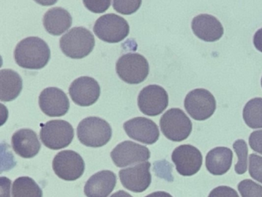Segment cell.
Here are the masks:
<instances>
[{
	"label": "cell",
	"mask_w": 262,
	"mask_h": 197,
	"mask_svg": "<svg viewBox=\"0 0 262 197\" xmlns=\"http://www.w3.org/2000/svg\"><path fill=\"white\" fill-rule=\"evenodd\" d=\"M39 104L43 113L50 117L65 115L70 107L67 94L56 87L43 89L39 95Z\"/></svg>",
	"instance_id": "9a60e30c"
},
{
	"label": "cell",
	"mask_w": 262,
	"mask_h": 197,
	"mask_svg": "<svg viewBox=\"0 0 262 197\" xmlns=\"http://www.w3.org/2000/svg\"><path fill=\"white\" fill-rule=\"evenodd\" d=\"M171 160L176 170L184 176H191L200 170L202 165V155L200 151L191 145H182L173 151Z\"/></svg>",
	"instance_id": "7c38bea8"
},
{
	"label": "cell",
	"mask_w": 262,
	"mask_h": 197,
	"mask_svg": "<svg viewBox=\"0 0 262 197\" xmlns=\"http://www.w3.org/2000/svg\"><path fill=\"white\" fill-rule=\"evenodd\" d=\"M39 136L44 146L58 150L70 146L74 138V129L65 120H50L42 126Z\"/></svg>",
	"instance_id": "8992f818"
},
{
	"label": "cell",
	"mask_w": 262,
	"mask_h": 197,
	"mask_svg": "<svg viewBox=\"0 0 262 197\" xmlns=\"http://www.w3.org/2000/svg\"><path fill=\"white\" fill-rule=\"evenodd\" d=\"M150 156L151 152L146 146L128 140L119 143L111 152L113 163L121 168L146 162Z\"/></svg>",
	"instance_id": "8fae6325"
},
{
	"label": "cell",
	"mask_w": 262,
	"mask_h": 197,
	"mask_svg": "<svg viewBox=\"0 0 262 197\" xmlns=\"http://www.w3.org/2000/svg\"><path fill=\"white\" fill-rule=\"evenodd\" d=\"M96 44L94 35L86 28L75 27L59 40L61 50L67 56L75 60L85 58L93 52Z\"/></svg>",
	"instance_id": "7a4b0ae2"
},
{
	"label": "cell",
	"mask_w": 262,
	"mask_h": 197,
	"mask_svg": "<svg viewBox=\"0 0 262 197\" xmlns=\"http://www.w3.org/2000/svg\"><path fill=\"white\" fill-rule=\"evenodd\" d=\"M160 128L163 135L168 140L182 142L191 134L192 123L182 109L172 108L161 117Z\"/></svg>",
	"instance_id": "277c9868"
},
{
	"label": "cell",
	"mask_w": 262,
	"mask_h": 197,
	"mask_svg": "<svg viewBox=\"0 0 262 197\" xmlns=\"http://www.w3.org/2000/svg\"><path fill=\"white\" fill-rule=\"evenodd\" d=\"M23 89V78L12 69L0 71V100L10 102L19 96Z\"/></svg>",
	"instance_id": "7402d4cb"
},
{
	"label": "cell",
	"mask_w": 262,
	"mask_h": 197,
	"mask_svg": "<svg viewBox=\"0 0 262 197\" xmlns=\"http://www.w3.org/2000/svg\"><path fill=\"white\" fill-rule=\"evenodd\" d=\"M110 197H133V195H130L128 192H125L123 190L118 191L117 192H115L114 194L111 195Z\"/></svg>",
	"instance_id": "e575fe53"
},
{
	"label": "cell",
	"mask_w": 262,
	"mask_h": 197,
	"mask_svg": "<svg viewBox=\"0 0 262 197\" xmlns=\"http://www.w3.org/2000/svg\"><path fill=\"white\" fill-rule=\"evenodd\" d=\"M208 197H239L237 191L229 186H222L214 188Z\"/></svg>",
	"instance_id": "f1b7e54d"
},
{
	"label": "cell",
	"mask_w": 262,
	"mask_h": 197,
	"mask_svg": "<svg viewBox=\"0 0 262 197\" xmlns=\"http://www.w3.org/2000/svg\"><path fill=\"white\" fill-rule=\"evenodd\" d=\"M253 43L256 49L262 52V28L258 29L254 34Z\"/></svg>",
	"instance_id": "d6a6232c"
},
{
	"label": "cell",
	"mask_w": 262,
	"mask_h": 197,
	"mask_svg": "<svg viewBox=\"0 0 262 197\" xmlns=\"http://www.w3.org/2000/svg\"><path fill=\"white\" fill-rule=\"evenodd\" d=\"M11 180L7 177L0 178V197H10Z\"/></svg>",
	"instance_id": "1f68e13d"
},
{
	"label": "cell",
	"mask_w": 262,
	"mask_h": 197,
	"mask_svg": "<svg viewBox=\"0 0 262 197\" xmlns=\"http://www.w3.org/2000/svg\"><path fill=\"white\" fill-rule=\"evenodd\" d=\"M184 105L190 116L197 121L208 120L216 109L214 95L205 89H195L188 92Z\"/></svg>",
	"instance_id": "ba28073f"
},
{
	"label": "cell",
	"mask_w": 262,
	"mask_h": 197,
	"mask_svg": "<svg viewBox=\"0 0 262 197\" xmlns=\"http://www.w3.org/2000/svg\"><path fill=\"white\" fill-rule=\"evenodd\" d=\"M70 95L76 105L90 106L96 103L100 96L101 89L95 78L81 76L76 78L70 86Z\"/></svg>",
	"instance_id": "5bb4252c"
},
{
	"label": "cell",
	"mask_w": 262,
	"mask_h": 197,
	"mask_svg": "<svg viewBox=\"0 0 262 197\" xmlns=\"http://www.w3.org/2000/svg\"><path fill=\"white\" fill-rule=\"evenodd\" d=\"M46 30L53 35H60L67 32L73 24V18L67 9L53 7L49 9L43 17Z\"/></svg>",
	"instance_id": "ffe728a7"
},
{
	"label": "cell",
	"mask_w": 262,
	"mask_h": 197,
	"mask_svg": "<svg viewBox=\"0 0 262 197\" xmlns=\"http://www.w3.org/2000/svg\"><path fill=\"white\" fill-rule=\"evenodd\" d=\"M237 188L242 197H262V186L253 180H242Z\"/></svg>",
	"instance_id": "484cf974"
},
{
	"label": "cell",
	"mask_w": 262,
	"mask_h": 197,
	"mask_svg": "<svg viewBox=\"0 0 262 197\" xmlns=\"http://www.w3.org/2000/svg\"><path fill=\"white\" fill-rule=\"evenodd\" d=\"M53 169L56 175L62 180L74 181L83 175L85 162L75 151H61L54 157Z\"/></svg>",
	"instance_id": "9c48e42d"
},
{
	"label": "cell",
	"mask_w": 262,
	"mask_h": 197,
	"mask_svg": "<svg viewBox=\"0 0 262 197\" xmlns=\"http://www.w3.org/2000/svg\"><path fill=\"white\" fill-rule=\"evenodd\" d=\"M83 4L92 12L101 13L110 8L111 1H83Z\"/></svg>",
	"instance_id": "f546056e"
},
{
	"label": "cell",
	"mask_w": 262,
	"mask_h": 197,
	"mask_svg": "<svg viewBox=\"0 0 262 197\" xmlns=\"http://www.w3.org/2000/svg\"><path fill=\"white\" fill-rule=\"evenodd\" d=\"M249 145L252 150L262 155V129L251 132L249 136Z\"/></svg>",
	"instance_id": "4dcf8cb0"
},
{
	"label": "cell",
	"mask_w": 262,
	"mask_h": 197,
	"mask_svg": "<svg viewBox=\"0 0 262 197\" xmlns=\"http://www.w3.org/2000/svg\"><path fill=\"white\" fill-rule=\"evenodd\" d=\"M145 197H172V195L169 193L163 191H159V192H155L153 193L149 194Z\"/></svg>",
	"instance_id": "836d02e7"
},
{
	"label": "cell",
	"mask_w": 262,
	"mask_h": 197,
	"mask_svg": "<svg viewBox=\"0 0 262 197\" xmlns=\"http://www.w3.org/2000/svg\"><path fill=\"white\" fill-rule=\"evenodd\" d=\"M124 129L130 138L144 144H154L160 135L157 125L145 117H136L128 120L124 123Z\"/></svg>",
	"instance_id": "2e32d148"
},
{
	"label": "cell",
	"mask_w": 262,
	"mask_h": 197,
	"mask_svg": "<svg viewBox=\"0 0 262 197\" xmlns=\"http://www.w3.org/2000/svg\"><path fill=\"white\" fill-rule=\"evenodd\" d=\"M116 72L121 80L128 84H139L146 80L149 65L146 58L139 53L122 55L116 63Z\"/></svg>",
	"instance_id": "5b68a950"
},
{
	"label": "cell",
	"mask_w": 262,
	"mask_h": 197,
	"mask_svg": "<svg viewBox=\"0 0 262 197\" xmlns=\"http://www.w3.org/2000/svg\"><path fill=\"white\" fill-rule=\"evenodd\" d=\"M243 119L251 129L262 128V98L249 100L243 109Z\"/></svg>",
	"instance_id": "cb8c5ba5"
},
{
	"label": "cell",
	"mask_w": 262,
	"mask_h": 197,
	"mask_svg": "<svg viewBox=\"0 0 262 197\" xmlns=\"http://www.w3.org/2000/svg\"><path fill=\"white\" fill-rule=\"evenodd\" d=\"M249 174L253 179L262 183V156L254 153L250 155Z\"/></svg>",
	"instance_id": "83f0119b"
},
{
	"label": "cell",
	"mask_w": 262,
	"mask_h": 197,
	"mask_svg": "<svg viewBox=\"0 0 262 197\" xmlns=\"http://www.w3.org/2000/svg\"><path fill=\"white\" fill-rule=\"evenodd\" d=\"M138 106L145 115L149 116L160 115L168 107V93L162 86L149 85L139 92Z\"/></svg>",
	"instance_id": "30bf717a"
},
{
	"label": "cell",
	"mask_w": 262,
	"mask_h": 197,
	"mask_svg": "<svg viewBox=\"0 0 262 197\" xmlns=\"http://www.w3.org/2000/svg\"><path fill=\"white\" fill-rule=\"evenodd\" d=\"M113 135L111 126L103 119L96 116L87 117L77 127L78 139L81 143L89 147L99 148L105 146Z\"/></svg>",
	"instance_id": "3957f363"
},
{
	"label": "cell",
	"mask_w": 262,
	"mask_h": 197,
	"mask_svg": "<svg viewBox=\"0 0 262 197\" xmlns=\"http://www.w3.org/2000/svg\"><path fill=\"white\" fill-rule=\"evenodd\" d=\"M51 57L48 44L39 37L32 36L21 40L14 51L16 64L27 69L45 67Z\"/></svg>",
	"instance_id": "6da1fadb"
},
{
	"label": "cell",
	"mask_w": 262,
	"mask_h": 197,
	"mask_svg": "<svg viewBox=\"0 0 262 197\" xmlns=\"http://www.w3.org/2000/svg\"><path fill=\"white\" fill-rule=\"evenodd\" d=\"M142 5V1H113L115 10L123 15H131L136 12Z\"/></svg>",
	"instance_id": "4316f807"
},
{
	"label": "cell",
	"mask_w": 262,
	"mask_h": 197,
	"mask_svg": "<svg viewBox=\"0 0 262 197\" xmlns=\"http://www.w3.org/2000/svg\"><path fill=\"white\" fill-rule=\"evenodd\" d=\"M128 22L114 13L105 14L96 20L93 31L98 38L108 43H117L129 34Z\"/></svg>",
	"instance_id": "52a82bcc"
},
{
	"label": "cell",
	"mask_w": 262,
	"mask_h": 197,
	"mask_svg": "<svg viewBox=\"0 0 262 197\" xmlns=\"http://www.w3.org/2000/svg\"><path fill=\"white\" fill-rule=\"evenodd\" d=\"M150 167L151 163L146 161L121 169L119 175L122 186L134 192H142L146 190L151 182Z\"/></svg>",
	"instance_id": "4fadbf2b"
},
{
	"label": "cell",
	"mask_w": 262,
	"mask_h": 197,
	"mask_svg": "<svg viewBox=\"0 0 262 197\" xmlns=\"http://www.w3.org/2000/svg\"><path fill=\"white\" fill-rule=\"evenodd\" d=\"M233 152L229 148L216 147L207 154L205 166L212 175H224L231 168Z\"/></svg>",
	"instance_id": "44dd1931"
},
{
	"label": "cell",
	"mask_w": 262,
	"mask_h": 197,
	"mask_svg": "<svg viewBox=\"0 0 262 197\" xmlns=\"http://www.w3.org/2000/svg\"><path fill=\"white\" fill-rule=\"evenodd\" d=\"M191 29L194 35L205 42H216L222 38L224 28L216 17L208 14H201L193 18Z\"/></svg>",
	"instance_id": "e0dca14e"
},
{
	"label": "cell",
	"mask_w": 262,
	"mask_h": 197,
	"mask_svg": "<svg viewBox=\"0 0 262 197\" xmlns=\"http://www.w3.org/2000/svg\"><path fill=\"white\" fill-rule=\"evenodd\" d=\"M260 83H261V86H262V78H261V81H260Z\"/></svg>",
	"instance_id": "d590c367"
},
{
	"label": "cell",
	"mask_w": 262,
	"mask_h": 197,
	"mask_svg": "<svg viewBox=\"0 0 262 197\" xmlns=\"http://www.w3.org/2000/svg\"><path fill=\"white\" fill-rule=\"evenodd\" d=\"M233 148L238 158V161L234 166V170L239 175H242L245 173L248 169V146L245 140H237L233 144Z\"/></svg>",
	"instance_id": "d4e9b609"
},
{
	"label": "cell",
	"mask_w": 262,
	"mask_h": 197,
	"mask_svg": "<svg viewBox=\"0 0 262 197\" xmlns=\"http://www.w3.org/2000/svg\"><path fill=\"white\" fill-rule=\"evenodd\" d=\"M12 146L17 155L25 159L36 156L41 149L37 134L30 129L16 131L12 137Z\"/></svg>",
	"instance_id": "ac0fdd59"
},
{
	"label": "cell",
	"mask_w": 262,
	"mask_h": 197,
	"mask_svg": "<svg viewBox=\"0 0 262 197\" xmlns=\"http://www.w3.org/2000/svg\"><path fill=\"white\" fill-rule=\"evenodd\" d=\"M116 185V174L110 170H102L89 179L84 192L87 197H108Z\"/></svg>",
	"instance_id": "d6986e66"
},
{
	"label": "cell",
	"mask_w": 262,
	"mask_h": 197,
	"mask_svg": "<svg viewBox=\"0 0 262 197\" xmlns=\"http://www.w3.org/2000/svg\"><path fill=\"white\" fill-rule=\"evenodd\" d=\"M13 197H42V189L33 179L19 177L13 184Z\"/></svg>",
	"instance_id": "603a6c76"
}]
</instances>
